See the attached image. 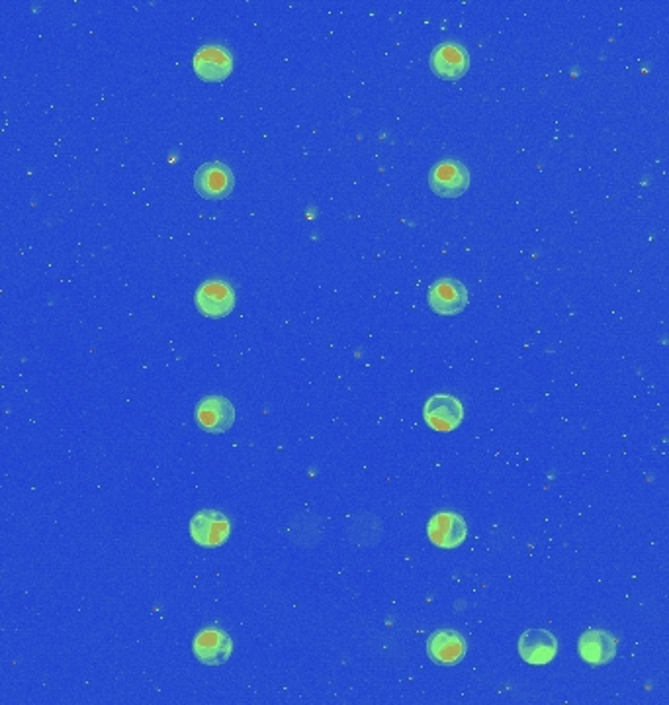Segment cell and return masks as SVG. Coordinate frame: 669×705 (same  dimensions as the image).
<instances>
[{
	"mask_svg": "<svg viewBox=\"0 0 669 705\" xmlns=\"http://www.w3.org/2000/svg\"><path fill=\"white\" fill-rule=\"evenodd\" d=\"M196 308L202 316L218 320L225 318L233 312L235 306V290L229 282L214 279V281L202 282L196 290Z\"/></svg>",
	"mask_w": 669,
	"mask_h": 705,
	"instance_id": "obj_1",
	"label": "cell"
},
{
	"mask_svg": "<svg viewBox=\"0 0 669 705\" xmlns=\"http://www.w3.org/2000/svg\"><path fill=\"white\" fill-rule=\"evenodd\" d=\"M192 69L206 83H222L233 73L231 51L223 46H202L192 57Z\"/></svg>",
	"mask_w": 669,
	"mask_h": 705,
	"instance_id": "obj_2",
	"label": "cell"
},
{
	"mask_svg": "<svg viewBox=\"0 0 669 705\" xmlns=\"http://www.w3.org/2000/svg\"><path fill=\"white\" fill-rule=\"evenodd\" d=\"M425 422L435 431H452L464 420V408L460 400L448 394H437L427 400L423 408Z\"/></svg>",
	"mask_w": 669,
	"mask_h": 705,
	"instance_id": "obj_11",
	"label": "cell"
},
{
	"mask_svg": "<svg viewBox=\"0 0 669 705\" xmlns=\"http://www.w3.org/2000/svg\"><path fill=\"white\" fill-rule=\"evenodd\" d=\"M429 65L439 79L458 81L470 69V55L466 47L456 42H446L433 49L429 57Z\"/></svg>",
	"mask_w": 669,
	"mask_h": 705,
	"instance_id": "obj_5",
	"label": "cell"
},
{
	"mask_svg": "<svg viewBox=\"0 0 669 705\" xmlns=\"http://www.w3.org/2000/svg\"><path fill=\"white\" fill-rule=\"evenodd\" d=\"M580 657L591 666H603L617 655V639L601 629L583 633L578 641Z\"/></svg>",
	"mask_w": 669,
	"mask_h": 705,
	"instance_id": "obj_14",
	"label": "cell"
},
{
	"mask_svg": "<svg viewBox=\"0 0 669 705\" xmlns=\"http://www.w3.org/2000/svg\"><path fill=\"white\" fill-rule=\"evenodd\" d=\"M429 187L441 198H458L470 187V173L464 163L445 159L429 173Z\"/></svg>",
	"mask_w": 669,
	"mask_h": 705,
	"instance_id": "obj_3",
	"label": "cell"
},
{
	"mask_svg": "<svg viewBox=\"0 0 669 705\" xmlns=\"http://www.w3.org/2000/svg\"><path fill=\"white\" fill-rule=\"evenodd\" d=\"M427 535L441 549H456L466 541L468 525L464 517L454 512H441L431 517L427 525Z\"/></svg>",
	"mask_w": 669,
	"mask_h": 705,
	"instance_id": "obj_10",
	"label": "cell"
},
{
	"mask_svg": "<svg viewBox=\"0 0 669 705\" xmlns=\"http://www.w3.org/2000/svg\"><path fill=\"white\" fill-rule=\"evenodd\" d=\"M190 537L206 549L222 547L229 539V519L216 510H202L190 519Z\"/></svg>",
	"mask_w": 669,
	"mask_h": 705,
	"instance_id": "obj_7",
	"label": "cell"
},
{
	"mask_svg": "<svg viewBox=\"0 0 669 705\" xmlns=\"http://www.w3.org/2000/svg\"><path fill=\"white\" fill-rule=\"evenodd\" d=\"M235 187V177L231 169L223 163H204L194 173V188L202 198L222 200L227 198Z\"/></svg>",
	"mask_w": 669,
	"mask_h": 705,
	"instance_id": "obj_4",
	"label": "cell"
},
{
	"mask_svg": "<svg viewBox=\"0 0 669 705\" xmlns=\"http://www.w3.org/2000/svg\"><path fill=\"white\" fill-rule=\"evenodd\" d=\"M192 651L202 664L220 666L233 655V641L220 627H208L194 637Z\"/></svg>",
	"mask_w": 669,
	"mask_h": 705,
	"instance_id": "obj_8",
	"label": "cell"
},
{
	"mask_svg": "<svg viewBox=\"0 0 669 705\" xmlns=\"http://www.w3.org/2000/svg\"><path fill=\"white\" fill-rule=\"evenodd\" d=\"M427 302L441 316H456L468 306V290L456 279H439L429 286Z\"/></svg>",
	"mask_w": 669,
	"mask_h": 705,
	"instance_id": "obj_6",
	"label": "cell"
},
{
	"mask_svg": "<svg viewBox=\"0 0 669 705\" xmlns=\"http://www.w3.org/2000/svg\"><path fill=\"white\" fill-rule=\"evenodd\" d=\"M466 651H468L466 639L460 633L450 631V629L435 631L427 643L429 657L441 666H452V664L460 662L462 658L466 657Z\"/></svg>",
	"mask_w": 669,
	"mask_h": 705,
	"instance_id": "obj_13",
	"label": "cell"
},
{
	"mask_svg": "<svg viewBox=\"0 0 669 705\" xmlns=\"http://www.w3.org/2000/svg\"><path fill=\"white\" fill-rule=\"evenodd\" d=\"M196 423L208 433H225L235 422V408L223 396H206L194 412Z\"/></svg>",
	"mask_w": 669,
	"mask_h": 705,
	"instance_id": "obj_9",
	"label": "cell"
},
{
	"mask_svg": "<svg viewBox=\"0 0 669 705\" xmlns=\"http://www.w3.org/2000/svg\"><path fill=\"white\" fill-rule=\"evenodd\" d=\"M519 655L533 666H544L558 655V641L546 629H529L519 639Z\"/></svg>",
	"mask_w": 669,
	"mask_h": 705,
	"instance_id": "obj_12",
	"label": "cell"
}]
</instances>
